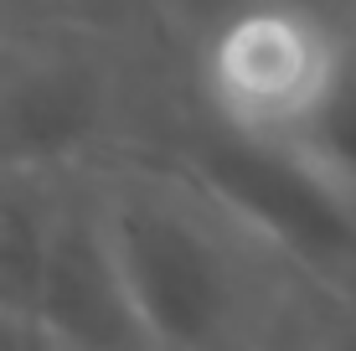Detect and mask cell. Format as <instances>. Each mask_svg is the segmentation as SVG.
Wrapping results in <instances>:
<instances>
[{"mask_svg":"<svg viewBox=\"0 0 356 351\" xmlns=\"http://www.w3.org/2000/svg\"><path fill=\"white\" fill-rule=\"evenodd\" d=\"M300 351H356V305H351V310H341L336 320L315 325V331L305 336V346H300Z\"/></svg>","mask_w":356,"mask_h":351,"instance_id":"obj_9","label":"cell"},{"mask_svg":"<svg viewBox=\"0 0 356 351\" xmlns=\"http://www.w3.org/2000/svg\"><path fill=\"white\" fill-rule=\"evenodd\" d=\"M341 21L289 0H253L212 31L202 88L217 124L289 145L315 114L336 67Z\"/></svg>","mask_w":356,"mask_h":351,"instance_id":"obj_3","label":"cell"},{"mask_svg":"<svg viewBox=\"0 0 356 351\" xmlns=\"http://www.w3.org/2000/svg\"><path fill=\"white\" fill-rule=\"evenodd\" d=\"M289 145L300 155H310L341 191L356 197V16H341L330 83L315 104V114L305 119V129Z\"/></svg>","mask_w":356,"mask_h":351,"instance_id":"obj_7","label":"cell"},{"mask_svg":"<svg viewBox=\"0 0 356 351\" xmlns=\"http://www.w3.org/2000/svg\"><path fill=\"white\" fill-rule=\"evenodd\" d=\"M98 212L155 351H268L284 316V253L217 207L170 161L98 165Z\"/></svg>","mask_w":356,"mask_h":351,"instance_id":"obj_1","label":"cell"},{"mask_svg":"<svg viewBox=\"0 0 356 351\" xmlns=\"http://www.w3.org/2000/svg\"><path fill=\"white\" fill-rule=\"evenodd\" d=\"M36 316L67 351H155L124 279V263L108 243L93 171L72 176L57 243L42 274V295H36Z\"/></svg>","mask_w":356,"mask_h":351,"instance_id":"obj_5","label":"cell"},{"mask_svg":"<svg viewBox=\"0 0 356 351\" xmlns=\"http://www.w3.org/2000/svg\"><path fill=\"white\" fill-rule=\"evenodd\" d=\"M114 119V78L93 57L36 52L0 67V165L88 171Z\"/></svg>","mask_w":356,"mask_h":351,"instance_id":"obj_4","label":"cell"},{"mask_svg":"<svg viewBox=\"0 0 356 351\" xmlns=\"http://www.w3.org/2000/svg\"><path fill=\"white\" fill-rule=\"evenodd\" d=\"M72 176L78 171L0 165V305L36 316V295H42V274L57 243Z\"/></svg>","mask_w":356,"mask_h":351,"instance_id":"obj_6","label":"cell"},{"mask_svg":"<svg viewBox=\"0 0 356 351\" xmlns=\"http://www.w3.org/2000/svg\"><path fill=\"white\" fill-rule=\"evenodd\" d=\"M0 351H67V346L42 325V316L0 305Z\"/></svg>","mask_w":356,"mask_h":351,"instance_id":"obj_8","label":"cell"},{"mask_svg":"<svg viewBox=\"0 0 356 351\" xmlns=\"http://www.w3.org/2000/svg\"><path fill=\"white\" fill-rule=\"evenodd\" d=\"M0 6H31V0H0Z\"/></svg>","mask_w":356,"mask_h":351,"instance_id":"obj_11","label":"cell"},{"mask_svg":"<svg viewBox=\"0 0 356 351\" xmlns=\"http://www.w3.org/2000/svg\"><path fill=\"white\" fill-rule=\"evenodd\" d=\"M289 6H305V10H321V16H356V0H289Z\"/></svg>","mask_w":356,"mask_h":351,"instance_id":"obj_10","label":"cell"},{"mask_svg":"<svg viewBox=\"0 0 356 351\" xmlns=\"http://www.w3.org/2000/svg\"><path fill=\"white\" fill-rule=\"evenodd\" d=\"M186 171L217 207H227L248 233L284 253L300 274L321 284H356V197L341 191L310 155L279 140H253L207 119L161 155Z\"/></svg>","mask_w":356,"mask_h":351,"instance_id":"obj_2","label":"cell"}]
</instances>
